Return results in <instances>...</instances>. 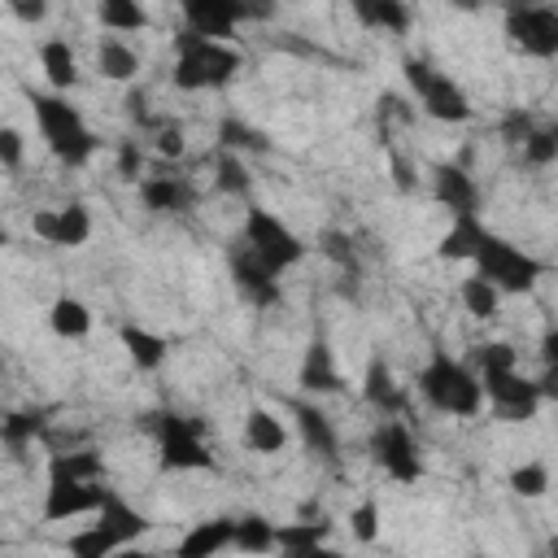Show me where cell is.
<instances>
[{"mask_svg": "<svg viewBox=\"0 0 558 558\" xmlns=\"http://www.w3.org/2000/svg\"><path fill=\"white\" fill-rule=\"evenodd\" d=\"M418 392H423L427 405H436L440 414H462V418H471V414H480V405H484V384H480V375H475L466 362H458L453 353H445V349H432V357L423 362V371H418Z\"/></svg>", "mask_w": 558, "mask_h": 558, "instance_id": "6da1fadb", "label": "cell"}, {"mask_svg": "<svg viewBox=\"0 0 558 558\" xmlns=\"http://www.w3.org/2000/svg\"><path fill=\"white\" fill-rule=\"evenodd\" d=\"M240 70V52L231 44L218 39H201L192 31L174 35V87L179 92H205V87H222L231 74Z\"/></svg>", "mask_w": 558, "mask_h": 558, "instance_id": "7a4b0ae2", "label": "cell"}, {"mask_svg": "<svg viewBox=\"0 0 558 558\" xmlns=\"http://www.w3.org/2000/svg\"><path fill=\"white\" fill-rule=\"evenodd\" d=\"M31 109H35V122H39V131H44V140H48V148H52L57 161L83 166L96 153L100 140L87 131L83 113L65 96H57V92H31Z\"/></svg>", "mask_w": 558, "mask_h": 558, "instance_id": "3957f363", "label": "cell"}, {"mask_svg": "<svg viewBox=\"0 0 558 558\" xmlns=\"http://www.w3.org/2000/svg\"><path fill=\"white\" fill-rule=\"evenodd\" d=\"M144 432L157 436V466L161 471H214V453L205 449V423L183 414H144Z\"/></svg>", "mask_w": 558, "mask_h": 558, "instance_id": "277c9868", "label": "cell"}, {"mask_svg": "<svg viewBox=\"0 0 558 558\" xmlns=\"http://www.w3.org/2000/svg\"><path fill=\"white\" fill-rule=\"evenodd\" d=\"M475 275H484L497 292H527L545 275V262L523 253V248H514L510 240H501L497 231L484 227L480 248H475Z\"/></svg>", "mask_w": 558, "mask_h": 558, "instance_id": "5b68a950", "label": "cell"}, {"mask_svg": "<svg viewBox=\"0 0 558 558\" xmlns=\"http://www.w3.org/2000/svg\"><path fill=\"white\" fill-rule=\"evenodd\" d=\"M240 244H244L253 257H262L275 275H279V270H288V266H296V262L305 257L301 235H296L288 222H279L270 209H262V205H248V209H244Z\"/></svg>", "mask_w": 558, "mask_h": 558, "instance_id": "8992f818", "label": "cell"}, {"mask_svg": "<svg viewBox=\"0 0 558 558\" xmlns=\"http://www.w3.org/2000/svg\"><path fill=\"white\" fill-rule=\"evenodd\" d=\"M401 70H405V83L414 87V96L423 100V109L436 122H466L471 118V100H466V92L449 74H440L436 65H427L418 57H405Z\"/></svg>", "mask_w": 558, "mask_h": 558, "instance_id": "52a82bcc", "label": "cell"}, {"mask_svg": "<svg viewBox=\"0 0 558 558\" xmlns=\"http://www.w3.org/2000/svg\"><path fill=\"white\" fill-rule=\"evenodd\" d=\"M506 39L523 57H558V9H545V4L506 9Z\"/></svg>", "mask_w": 558, "mask_h": 558, "instance_id": "ba28073f", "label": "cell"}, {"mask_svg": "<svg viewBox=\"0 0 558 558\" xmlns=\"http://www.w3.org/2000/svg\"><path fill=\"white\" fill-rule=\"evenodd\" d=\"M480 384H484V397H488V405L501 423L536 418V405H541L536 379H523L519 371H497V375H480Z\"/></svg>", "mask_w": 558, "mask_h": 558, "instance_id": "9c48e42d", "label": "cell"}, {"mask_svg": "<svg viewBox=\"0 0 558 558\" xmlns=\"http://www.w3.org/2000/svg\"><path fill=\"white\" fill-rule=\"evenodd\" d=\"M270 9H257V4H240V0H183V22L192 35L201 39H227L235 31V22L244 17H266Z\"/></svg>", "mask_w": 558, "mask_h": 558, "instance_id": "30bf717a", "label": "cell"}, {"mask_svg": "<svg viewBox=\"0 0 558 558\" xmlns=\"http://www.w3.org/2000/svg\"><path fill=\"white\" fill-rule=\"evenodd\" d=\"M371 458H375L392 480H401V484H414V480L423 475L418 449H414L405 423H397V418H388V423H379V427L371 432Z\"/></svg>", "mask_w": 558, "mask_h": 558, "instance_id": "8fae6325", "label": "cell"}, {"mask_svg": "<svg viewBox=\"0 0 558 558\" xmlns=\"http://www.w3.org/2000/svg\"><path fill=\"white\" fill-rule=\"evenodd\" d=\"M105 501V484L100 480H61L48 475L44 488V519L61 523V519H78V514H96Z\"/></svg>", "mask_w": 558, "mask_h": 558, "instance_id": "7c38bea8", "label": "cell"}, {"mask_svg": "<svg viewBox=\"0 0 558 558\" xmlns=\"http://www.w3.org/2000/svg\"><path fill=\"white\" fill-rule=\"evenodd\" d=\"M227 266H231V279H235V288H240V296H244L248 305L266 310V305H275V301H279V275H275L262 257H253L240 240L231 244Z\"/></svg>", "mask_w": 558, "mask_h": 558, "instance_id": "4fadbf2b", "label": "cell"}, {"mask_svg": "<svg viewBox=\"0 0 558 558\" xmlns=\"http://www.w3.org/2000/svg\"><path fill=\"white\" fill-rule=\"evenodd\" d=\"M31 231H35L39 240L57 244V248H78V244H87V235H92V218H87V209H83V205L35 209Z\"/></svg>", "mask_w": 558, "mask_h": 558, "instance_id": "5bb4252c", "label": "cell"}, {"mask_svg": "<svg viewBox=\"0 0 558 558\" xmlns=\"http://www.w3.org/2000/svg\"><path fill=\"white\" fill-rule=\"evenodd\" d=\"M432 196H436L453 218L480 214V187H475L471 174H466L462 166H453V161H440V166L432 170Z\"/></svg>", "mask_w": 558, "mask_h": 558, "instance_id": "9a60e30c", "label": "cell"}, {"mask_svg": "<svg viewBox=\"0 0 558 558\" xmlns=\"http://www.w3.org/2000/svg\"><path fill=\"white\" fill-rule=\"evenodd\" d=\"M96 527H105L118 545H135L153 523H148L118 488H105V501H100V510H96Z\"/></svg>", "mask_w": 558, "mask_h": 558, "instance_id": "2e32d148", "label": "cell"}, {"mask_svg": "<svg viewBox=\"0 0 558 558\" xmlns=\"http://www.w3.org/2000/svg\"><path fill=\"white\" fill-rule=\"evenodd\" d=\"M140 201L157 214H187L196 205V187L183 174H157L140 183Z\"/></svg>", "mask_w": 558, "mask_h": 558, "instance_id": "e0dca14e", "label": "cell"}, {"mask_svg": "<svg viewBox=\"0 0 558 558\" xmlns=\"http://www.w3.org/2000/svg\"><path fill=\"white\" fill-rule=\"evenodd\" d=\"M227 545H235V519H205L174 545V558H218Z\"/></svg>", "mask_w": 558, "mask_h": 558, "instance_id": "ac0fdd59", "label": "cell"}, {"mask_svg": "<svg viewBox=\"0 0 558 558\" xmlns=\"http://www.w3.org/2000/svg\"><path fill=\"white\" fill-rule=\"evenodd\" d=\"M296 384L305 392H340V371L331 362V344L323 336L310 340L305 357H301V371H296Z\"/></svg>", "mask_w": 558, "mask_h": 558, "instance_id": "d6986e66", "label": "cell"}, {"mask_svg": "<svg viewBox=\"0 0 558 558\" xmlns=\"http://www.w3.org/2000/svg\"><path fill=\"white\" fill-rule=\"evenodd\" d=\"M292 418H296V427H301V440H305L323 462H336L340 440H336V432H331L327 414H323L318 405H310V401H296V405H292Z\"/></svg>", "mask_w": 558, "mask_h": 558, "instance_id": "ffe728a7", "label": "cell"}, {"mask_svg": "<svg viewBox=\"0 0 558 558\" xmlns=\"http://www.w3.org/2000/svg\"><path fill=\"white\" fill-rule=\"evenodd\" d=\"M480 235H484V222H480V214H462V218H453V227L440 235V244H436V257L440 262H475V248H480Z\"/></svg>", "mask_w": 558, "mask_h": 558, "instance_id": "44dd1931", "label": "cell"}, {"mask_svg": "<svg viewBox=\"0 0 558 558\" xmlns=\"http://www.w3.org/2000/svg\"><path fill=\"white\" fill-rule=\"evenodd\" d=\"M362 397H366L375 410H384V414H397V410H401V388L392 384V366L384 362V353H375V357L366 362Z\"/></svg>", "mask_w": 558, "mask_h": 558, "instance_id": "7402d4cb", "label": "cell"}, {"mask_svg": "<svg viewBox=\"0 0 558 558\" xmlns=\"http://www.w3.org/2000/svg\"><path fill=\"white\" fill-rule=\"evenodd\" d=\"M244 445H248L253 453H279V449L288 445V432H283V423H279L266 405H253V410L244 414Z\"/></svg>", "mask_w": 558, "mask_h": 558, "instance_id": "603a6c76", "label": "cell"}, {"mask_svg": "<svg viewBox=\"0 0 558 558\" xmlns=\"http://www.w3.org/2000/svg\"><path fill=\"white\" fill-rule=\"evenodd\" d=\"M39 65H44V74L57 92H70L78 83V61H74V48L65 39H48L39 48Z\"/></svg>", "mask_w": 558, "mask_h": 558, "instance_id": "cb8c5ba5", "label": "cell"}, {"mask_svg": "<svg viewBox=\"0 0 558 558\" xmlns=\"http://www.w3.org/2000/svg\"><path fill=\"white\" fill-rule=\"evenodd\" d=\"M122 349H126V357H131L140 371H157V366L166 362V340L153 336L148 327H135V323L122 327Z\"/></svg>", "mask_w": 558, "mask_h": 558, "instance_id": "d4e9b609", "label": "cell"}, {"mask_svg": "<svg viewBox=\"0 0 558 558\" xmlns=\"http://www.w3.org/2000/svg\"><path fill=\"white\" fill-rule=\"evenodd\" d=\"M48 323H52V331H57V336L78 340V336H87V331H92V310H87L78 296H57V301L48 305Z\"/></svg>", "mask_w": 558, "mask_h": 558, "instance_id": "484cf974", "label": "cell"}, {"mask_svg": "<svg viewBox=\"0 0 558 558\" xmlns=\"http://www.w3.org/2000/svg\"><path fill=\"white\" fill-rule=\"evenodd\" d=\"M353 13L366 22V26H379V31H410V9L397 4V0H353Z\"/></svg>", "mask_w": 558, "mask_h": 558, "instance_id": "4316f807", "label": "cell"}, {"mask_svg": "<svg viewBox=\"0 0 558 558\" xmlns=\"http://www.w3.org/2000/svg\"><path fill=\"white\" fill-rule=\"evenodd\" d=\"M96 70H100L105 78L126 83V78H135L140 57H135V48H126L122 39H100V48H96Z\"/></svg>", "mask_w": 558, "mask_h": 558, "instance_id": "83f0119b", "label": "cell"}, {"mask_svg": "<svg viewBox=\"0 0 558 558\" xmlns=\"http://www.w3.org/2000/svg\"><path fill=\"white\" fill-rule=\"evenodd\" d=\"M218 144H222V153H266L270 148L266 131H257V126H248L240 118H222L218 122Z\"/></svg>", "mask_w": 558, "mask_h": 558, "instance_id": "f1b7e54d", "label": "cell"}, {"mask_svg": "<svg viewBox=\"0 0 558 558\" xmlns=\"http://www.w3.org/2000/svg\"><path fill=\"white\" fill-rule=\"evenodd\" d=\"M105 462L96 449H74V453H52L48 458V475H61V480H100Z\"/></svg>", "mask_w": 558, "mask_h": 558, "instance_id": "f546056e", "label": "cell"}, {"mask_svg": "<svg viewBox=\"0 0 558 558\" xmlns=\"http://www.w3.org/2000/svg\"><path fill=\"white\" fill-rule=\"evenodd\" d=\"M275 527H279V523H270V519H262V514L235 519V549H240V554H270V549H275Z\"/></svg>", "mask_w": 558, "mask_h": 558, "instance_id": "4dcf8cb0", "label": "cell"}, {"mask_svg": "<svg viewBox=\"0 0 558 558\" xmlns=\"http://www.w3.org/2000/svg\"><path fill=\"white\" fill-rule=\"evenodd\" d=\"M458 296H462L466 314H475V318H493V314H497V305H501V292H497V288H493L484 275H471V279H462Z\"/></svg>", "mask_w": 558, "mask_h": 558, "instance_id": "1f68e13d", "label": "cell"}, {"mask_svg": "<svg viewBox=\"0 0 558 558\" xmlns=\"http://www.w3.org/2000/svg\"><path fill=\"white\" fill-rule=\"evenodd\" d=\"M118 549H122V545H118L105 527H96V523L83 527V532H74V536L65 541V554H70V558H113Z\"/></svg>", "mask_w": 558, "mask_h": 558, "instance_id": "d6a6232c", "label": "cell"}, {"mask_svg": "<svg viewBox=\"0 0 558 558\" xmlns=\"http://www.w3.org/2000/svg\"><path fill=\"white\" fill-rule=\"evenodd\" d=\"M331 523H283L275 527V549H310V545H327Z\"/></svg>", "mask_w": 558, "mask_h": 558, "instance_id": "836d02e7", "label": "cell"}, {"mask_svg": "<svg viewBox=\"0 0 558 558\" xmlns=\"http://www.w3.org/2000/svg\"><path fill=\"white\" fill-rule=\"evenodd\" d=\"M96 13H100V22L109 31H144L148 26V13L135 0H105Z\"/></svg>", "mask_w": 558, "mask_h": 558, "instance_id": "e575fe53", "label": "cell"}, {"mask_svg": "<svg viewBox=\"0 0 558 558\" xmlns=\"http://www.w3.org/2000/svg\"><path fill=\"white\" fill-rule=\"evenodd\" d=\"M214 183H218V192H227V196H244L248 192V170H244V161L235 157V153H218V161H214Z\"/></svg>", "mask_w": 558, "mask_h": 558, "instance_id": "d590c367", "label": "cell"}, {"mask_svg": "<svg viewBox=\"0 0 558 558\" xmlns=\"http://www.w3.org/2000/svg\"><path fill=\"white\" fill-rule=\"evenodd\" d=\"M523 161H527V166H549V161H558V122H545V126H536V131L523 140Z\"/></svg>", "mask_w": 558, "mask_h": 558, "instance_id": "8d00e7d4", "label": "cell"}, {"mask_svg": "<svg viewBox=\"0 0 558 558\" xmlns=\"http://www.w3.org/2000/svg\"><path fill=\"white\" fill-rule=\"evenodd\" d=\"M39 427H44V418H39V414L17 410V414H9V418H4L0 436H4V445H9V449H22L26 440H35V436H39Z\"/></svg>", "mask_w": 558, "mask_h": 558, "instance_id": "74e56055", "label": "cell"}, {"mask_svg": "<svg viewBox=\"0 0 558 558\" xmlns=\"http://www.w3.org/2000/svg\"><path fill=\"white\" fill-rule=\"evenodd\" d=\"M475 366H480V375H497V371H514V349L506 344V340H488V344H480L475 353Z\"/></svg>", "mask_w": 558, "mask_h": 558, "instance_id": "f35d334b", "label": "cell"}, {"mask_svg": "<svg viewBox=\"0 0 558 558\" xmlns=\"http://www.w3.org/2000/svg\"><path fill=\"white\" fill-rule=\"evenodd\" d=\"M545 488H549V471H545L541 462H523V466L510 471V493H519V497H541Z\"/></svg>", "mask_w": 558, "mask_h": 558, "instance_id": "ab89813d", "label": "cell"}, {"mask_svg": "<svg viewBox=\"0 0 558 558\" xmlns=\"http://www.w3.org/2000/svg\"><path fill=\"white\" fill-rule=\"evenodd\" d=\"M349 532H353L362 545H371V541L379 536V506H375L371 497L353 506V514H349Z\"/></svg>", "mask_w": 558, "mask_h": 558, "instance_id": "60d3db41", "label": "cell"}, {"mask_svg": "<svg viewBox=\"0 0 558 558\" xmlns=\"http://www.w3.org/2000/svg\"><path fill=\"white\" fill-rule=\"evenodd\" d=\"M318 248H323L331 262H340L344 270H353V275H357V257H353V244H349L340 231H323V244H318Z\"/></svg>", "mask_w": 558, "mask_h": 558, "instance_id": "b9f144b4", "label": "cell"}, {"mask_svg": "<svg viewBox=\"0 0 558 558\" xmlns=\"http://www.w3.org/2000/svg\"><path fill=\"white\" fill-rule=\"evenodd\" d=\"M532 131H536V126H532V118H527L523 109H514V113L501 118V140H506V144H523Z\"/></svg>", "mask_w": 558, "mask_h": 558, "instance_id": "7bdbcfd3", "label": "cell"}, {"mask_svg": "<svg viewBox=\"0 0 558 558\" xmlns=\"http://www.w3.org/2000/svg\"><path fill=\"white\" fill-rule=\"evenodd\" d=\"M0 161H4L9 170H17V161H22V135H17L13 126L0 131Z\"/></svg>", "mask_w": 558, "mask_h": 558, "instance_id": "ee69618b", "label": "cell"}, {"mask_svg": "<svg viewBox=\"0 0 558 558\" xmlns=\"http://www.w3.org/2000/svg\"><path fill=\"white\" fill-rule=\"evenodd\" d=\"M140 161H144V157H140V144L126 140V144L118 148V174H122V179H140Z\"/></svg>", "mask_w": 558, "mask_h": 558, "instance_id": "f6af8a7d", "label": "cell"}, {"mask_svg": "<svg viewBox=\"0 0 558 558\" xmlns=\"http://www.w3.org/2000/svg\"><path fill=\"white\" fill-rule=\"evenodd\" d=\"M157 153H161V157H179V153H183V131H179V126H166V131L157 135Z\"/></svg>", "mask_w": 558, "mask_h": 558, "instance_id": "bcb514c9", "label": "cell"}, {"mask_svg": "<svg viewBox=\"0 0 558 558\" xmlns=\"http://www.w3.org/2000/svg\"><path fill=\"white\" fill-rule=\"evenodd\" d=\"M9 9H13L22 22H39V17L48 13V4H44V0H35V4H31V0H9Z\"/></svg>", "mask_w": 558, "mask_h": 558, "instance_id": "7dc6e473", "label": "cell"}, {"mask_svg": "<svg viewBox=\"0 0 558 558\" xmlns=\"http://www.w3.org/2000/svg\"><path fill=\"white\" fill-rule=\"evenodd\" d=\"M536 392H541V401H558V366H545V371H541Z\"/></svg>", "mask_w": 558, "mask_h": 558, "instance_id": "c3c4849f", "label": "cell"}, {"mask_svg": "<svg viewBox=\"0 0 558 558\" xmlns=\"http://www.w3.org/2000/svg\"><path fill=\"white\" fill-rule=\"evenodd\" d=\"M279 558H340V554L327 545H310V549H279Z\"/></svg>", "mask_w": 558, "mask_h": 558, "instance_id": "681fc988", "label": "cell"}, {"mask_svg": "<svg viewBox=\"0 0 558 558\" xmlns=\"http://www.w3.org/2000/svg\"><path fill=\"white\" fill-rule=\"evenodd\" d=\"M541 353H545V366H558V327L541 336Z\"/></svg>", "mask_w": 558, "mask_h": 558, "instance_id": "f907efd6", "label": "cell"}, {"mask_svg": "<svg viewBox=\"0 0 558 558\" xmlns=\"http://www.w3.org/2000/svg\"><path fill=\"white\" fill-rule=\"evenodd\" d=\"M126 113L131 118H144V92H126Z\"/></svg>", "mask_w": 558, "mask_h": 558, "instance_id": "816d5d0a", "label": "cell"}, {"mask_svg": "<svg viewBox=\"0 0 558 558\" xmlns=\"http://www.w3.org/2000/svg\"><path fill=\"white\" fill-rule=\"evenodd\" d=\"M113 558H153V554H148V549H135V545H122Z\"/></svg>", "mask_w": 558, "mask_h": 558, "instance_id": "f5cc1de1", "label": "cell"}, {"mask_svg": "<svg viewBox=\"0 0 558 558\" xmlns=\"http://www.w3.org/2000/svg\"><path fill=\"white\" fill-rule=\"evenodd\" d=\"M545 554H549V558H558V536H549V545H545Z\"/></svg>", "mask_w": 558, "mask_h": 558, "instance_id": "db71d44e", "label": "cell"}]
</instances>
